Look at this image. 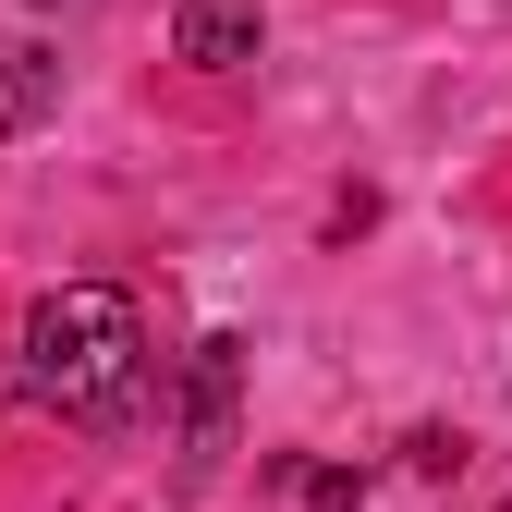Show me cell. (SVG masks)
Masks as SVG:
<instances>
[{"mask_svg":"<svg viewBox=\"0 0 512 512\" xmlns=\"http://www.w3.org/2000/svg\"><path fill=\"white\" fill-rule=\"evenodd\" d=\"M25 391L74 427H135L147 415V317L110 281H61L25 305Z\"/></svg>","mask_w":512,"mask_h":512,"instance_id":"cell-1","label":"cell"},{"mask_svg":"<svg viewBox=\"0 0 512 512\" xmlns=\"http://www.w3.org/2000/svg\"><path fill=\"white\" fill-rule=\"evenodd\" d=\"M232 378H244V342L208 330V342H196V391H183V476H208V464L232 452Z\"/></svg>","mask_w":512,"mask_h":512,"instance_id":"cell-2","label":"cell"},{"mask_svg":"<svg viewBox=\"0 0 512 512\" xmlns=\"http://www.w3.org/2000/svg\"><path fill=\"white\" fill-rule=\"evenodd\" d=\"M256 37H269V0H183L171 13V49L196 61V74H244Z\"/></svg>","mask_w":512,"mask_h":512,"instance_id":"cell-3","label":"cell"},{"mask_svg":"<svg viewBox=\"0 0 512 512\" xmlns=\"http://www.w3.org/2000/svg\"><path fill=\"white\" fill-rule=\"evenodd\" d=\"M49 110H61V61H49V49H0V147L37 135Z\"/></svg>","mask_w":512,"mask_h":512,"instance_id":"cell-4","label":"cell"},{"mask_svg":"<svg viewBox=\"0 0 512 512\" xmlns=\"http://www.w3.org/2000/svg\"><path fill=\"white\" fill-rule=\"evenodd\" d=\"M293 488H305V512H354V488H366V476H342V464H305Z\"/></svg>","mask_w":512,"mask_h":512,"instance_id":"cell-5","label":"cell"}]
</instances>
